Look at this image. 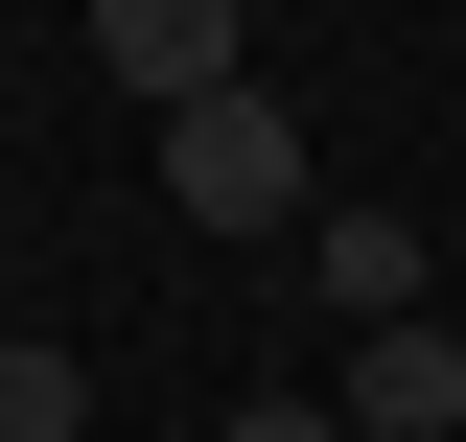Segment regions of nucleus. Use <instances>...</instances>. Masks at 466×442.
Masks as SVG:
<instances>
[{
	"mask_svg": "<svg viewBox=\"0 0 466 442\" xmlns=\"http://www.w3.org/2000/svg\"><path fill=\"white\" fill-rule=\"evenodd\" d=\"M164 210H187V233H303L327 164H303L280 94H210V116H164Z\"/></svg>",
	"mask_w": 466,
	"mask_h": 442,
	"instance_id": "1",
	"label": "nucleus"
},
{
	"mask_svg": "<svg viewBox=\"0 0 466 442\" xmlns=\"http://www.w3.org/2000/svg\"><path fill=\"white\" fill-rule=\"evenodd\" d=\"M94 70L140 116H210V94H257V24L233 0H94Z\"/></svg>",
	"mask_w": 466,
	"mask_h": 442,
	"instance_id": "2",
	"label": "nucleus"
},
{
	"mask_svg": "<svg viewBox=\"0 0 466 442\" xmlns=\"http://www.w3.org/2000/svg\"><path fill=\"white\" fill-rule=\"evenodd\" d=\"M303 279H327L350 349L373 326H443V233H397V210H303Z\"/></svg>",
	"mask_w": 466,
	"mask_h": 442,
	"instance_id": "3",
	"label": "nucleus"
},
{
	"mask_svg": "<svg viewBox=\"0 0 466 442\" xmlns=\"http://www.w3.org/2000/svg\"><path fill=\"white\" fill-rule=\"evenodd\" d=\"M327 419H350V442H443V419H466V326H373V349L327 373Z\"/></svg>",
	"mask_w": 466,
	"mask_h": 442,
	"instance_id": "4",
	"label": "nucleus"
},
{
	"mask_svg": "<svg viewBox=\"0 0 466 442\" xmlns=\"http://www.w3.org/2000/svg\"><path fill=\"white\" fill-rule=\"evenodd\" d=\"M0 442H94V373H70L47 326H0Z\"/></svg>",
	"mask_w": 466,
	"mask_h": 442,
	"instance_id": "5",
	"label": "nucleus"
},
{
	"mask_svg": "<svg viewBox=\"0 0 466 442\" xmlns=\"http://www.w3.org/2000/svg\"><path fill=\"white\" fill-rule=\"evenodd\" d=\"M210 442H350V419H327V396H233Z\"/></svg>",
	"mask_w": 466,
	"mask_h": 442,
	"instance_id": "6",
	"label": "nucleus"
}]
</instances>
